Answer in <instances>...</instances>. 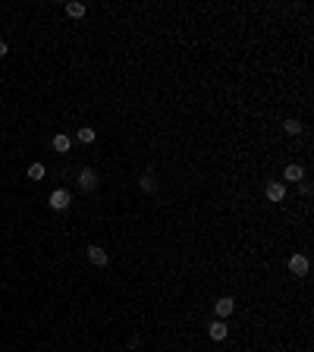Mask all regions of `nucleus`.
<instances>
[{"label":"nucleus","mask_w":314,"mask_h":352,"mask_svg":"<svg viewBox=\"0 0 314 352\" xmlns=\"http://www.w3.org/2000/svg\"><path fill=\"white\" fill-rule=\"evenodd\" d=\"M47 204H50L54 211H70L72 198H70V192H66V189H54V192H50V198H47Z\"/></svg>","instance_id":"f257e3e1"},{"label":"nucleus","mask_w":314,"mask_h":352,"mask_svg":"<svg viewBox=\"0 0 314 352\" xmlns=\"http://www.w3.org/2000/svg\"><path fill=\"white\" fill-rule=\"evenodd\" d=\"M79 189H82V192H95V189H98V176H95L91 167H85L79 173Z\"/></svg>","instance_id":"f03ea898"},{"label":"nucleus","mask_w":314,"mask_h":352,"mask_svg":"<svg viewBox=\"0 0 314 352\" xmlns=\"http://www.w3.org/2000/svg\"><path fill=\"white\" fill-rule=\"evenodd\" d=\"M308 268H311V261L305 258V255H292V258H289V271L295 274V277H305Z\"/></svg>","instance_id":"7ed1b4c3"},{"label":"nucleus","mask_w":314,"mask_h":352,"mask_svg":"<svg viewBox=\"0 0 314 352\" xmlns=\"http://www.w3.org/2000/svg\"><path fill=\"white\" fill-rule=\"evenodd\" d=\"M233 308H236V302H233L230 296H223V299H217V302H214V312H217L220 321H223V317H230V314H233Z\"/></svg>","instance_id":"20e7f679"},{"label":"nucleus","mask_w":314,"mask_h":352,"mask_svg":"<svg viewBox=\"0 0 314 352\" xmlns=\"http://www.w3.org/2000/svg\"><path fill=\"white\" fill-rule=\"evenodd\" d=\"M226 333H230V327H226L220 317H217L214 324H208V337H210V340H217V343H220V340H226Z\"/></svg>","instance_id":"39448f33"},{"label":"nucleus","mask_w":314,"mask_h":352,"mask_svg":"<svg viewBox=\"0 0 314 352\" xmlns=\"http://www.w3.org/2000/svg\"><path fill=\"white\" fill-rule=\"evenodd\" d=\"M88 261L95 264V268H104V264H107V252H104L101 245H91V248H88Z\"/></svg>","instance_id":"423d86ee"},{"label":"nucleus","mask_w":314,"mask_h":352,"mask_svg":"<svg viewBox=\"0 0 314 352\" xmlns=\"http://www.w3.org/2000/svg\"><path fill=\"white\" fill-rule=\"evenodd\" d=\"M283 176L289 179V183H302V179H305V167H299V164H289V167L283 170Z\"/></svg>","instance_id":"0eeeda50"},{"label":"nucleus","mask_w":314,"mask_h":352,"mask_svg":"<svg viewBox=\"0 0 314 352\" xmlns=\"http://www.w3.org/2000/svg\"><path fill=\"white\" fill-rule=\"evenodd\" d=\"M267 198H270V201H283V198H286V186H283V183H270V186H267Z\"/></svg>","instance_id":"6e6552de"},{"label":"nucleus","mask_w":314,"mask_h":352,"mask_svg":"<svg viewBox=\"0 0 314 352\" xmlns=\"http://www.w3.org/2000/svg\"><path fill=\"white\" fill-rule=\"evenodd\" d=\"M54 151H60V154H66L70 151V135H54Z\"/></svg>","instance_id":"1a4fd4ad"},{"label":"nucleus","mask_w":314,"mask_h":352,"mask_svg":"<svg viewBox=\"0 0 314 352\" xmlns=\"http://www.w3.org/2000/svg\"><path fill=\"white\" fill-rule=\"evenodd\" d=\"M66 16H72V19H82V16H85V3H66Z\"/></svg>","instance_id":"9d476101"},{"label":"nucleus","mask_w":314,"mask_h":352,"mask_svg":"<svg viewBox=\"0 0 314 352\" xmlns=\"http://www.w3.org/2000/svg\"><path fill=\"white\" fill-rule=\"evenodd\" d=\"M283 132H286V135H299V132H302V123H299V119H286V123H283Z\"/></svg>","instance_id":"9b49d317"},{"label":"nucleus","mask_w":314,"mask_h":352,"mask_svg":"<svg viewBox=\"0 0 314 352\" xmlns=\"http://www.w3.org/2000/svg\"><path fill=\"white\" fill-rule=\"evenodd\" d=\"M79 142L91 145V142H95V129H91V126H82V129H79Z\"/></svg>","instance_id":"f8f14e48"},{"label":"nucleus","mask_w":314,"mask_h":352,"mask_svg":"<svg viewBox=\"0 0 314 352\" xmlns=\"http://www.w3.org/2000/svg\"><path fill=\"white\" fill-rule=\"evenodd\" d=\"M29 179H35V183H38V179H44V164H32L29 167Z\"/></svg>","instance_id":"ddd939ff"},{"label":"nucleus","mask_w":314,"mask_h":352,"mask_svg":"<svg viewBox=\"0 0 314 352\" xmlns=\"http://www.w3.org/2000/svg\"><path fill=\"white\" fill-rule=\"evenodd\" d=\"M141 189H145V192H154V176H151V173H145V176H141V183H139Z\"/></svg>","instance_id":"4468645a"},{"label":"nucleus","mask_w":314,"mask_h":352,"mask_svg":"<svg viewBox=\"0 0 314 352\" xmlns=\"http://www.w3.org/2000/svg\"><path fill=\"white\" fill-rule=\"evenodd\" d=\"M6 50H10V47H6V41H0V57H6Z\"/></svg>","instance_id":"2eb2a0df"}]
</instances>
